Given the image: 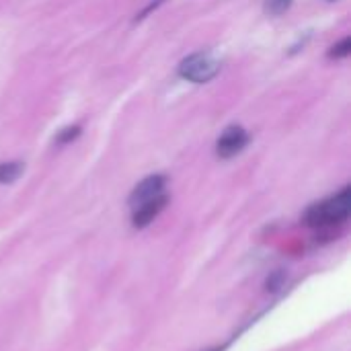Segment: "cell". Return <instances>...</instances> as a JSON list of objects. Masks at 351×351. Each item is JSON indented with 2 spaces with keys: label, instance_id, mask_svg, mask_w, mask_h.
I'll list each match as a JSON object with an SVG mask.
<instances>
[{
  "label": "cell",
  "instance_id": "cell-5",
  "mask_svg": "<svg viewBox=\"0 0 351 351\" xmlns=\"http://www.w3.org/2000/svg\"><path fill=\"white\" fill-rule=\"evenodd\" d=\"M167 202H169V199H167V195L162 193V195H158V197H154V199H148V202L136 206V208H134V214H132V224H134V228H144V226H148V224L165 210Z\"/></svg>",
  "mask_w": 351,
  "mask_h": 351
},
{
  "label": "cell",
  "instance_id": "cell-10",
  "mask_svg": "<svg viewBox=\"0 0 351 351\" xmlns=\"http://www.w3.org/2000/svg\"><path fill=\"white\" fill-rule=\"evenodd\" d=\"M284 282V271H276L269 280H267V290H278Z\"/></svg>",
  "mask_w": 351,
  "mask_h": 351
},
{
  "label": "cell",
  "instance_id": "cell-9",
  "mask_svg": "<svg viewBox=\"0 0 351 351\" xmlns=\"http://www.w3.org/2000/svg\"><path fill=\"white\" fill-rule=\"evenodd\" d=\"M78 134H80V128H78V125H74V128H66V130L58 136V142H62V144H64V142H70V140H74Z\"/></svg>",
  "mask_w": 351,
  "mask_h": 351
},
{
  "label": "cell",
  "instance_id": "cell-3",
  "mask_svg": "<svg viewBox=\"0 0 351 351\" xmlns=\"http://www.w3.org/2000/svg\"><path fill=\"white\" fill-rule=\"evenodd\" d=\"M249 144V134L241 128V125H232L228 128L216 142V154L220 158H232L239 152H243V148Z\"/></svg>",
  "mask_w": 351,
  "mask_h": 351
},
{
  "label": "cell",
  "instance_id": "cell-8",
  "mask_svg": "<svg viewBox=\"0 0 351 351\" xmlns=\"http://www.w3.org/2000/svg\"><path fill=\"white\" fill-rule=\"evenodd\" d=\"M350 49H351V39L350 37H346L343 41H339L337 45H333V47H331L329 56H331V58H346V56H350Z\"/></svg>",
  "mask_w": 351,
  "mask_h": 351
},
{
  "label": "cell",
  "instance_id": "cell-6",
  "mask_svg": "<svg viewBox=\"0 0 351 351\" xmlns=\"http://www.w3.org/2000/svg\"><path fill=\"white\" fill-rule=\"evenodd\" d=\"M23 162H0V183H12L21 177Z\"/></svg>",
  "mask_w": 351,
  "mask_h": 351
},
{
  "label": "cell",
  "instance_id": "cell-1",
  "mask_svg": "<svg viewBox=\"0 0 351 351\" xmlns=\"http://www.w3.org/2000/svg\"><path fill=\"white\" fill-rule=\"evenodd\" d=\"M351 210V189L343 187L337 195L311 206L304 214V224L311 228H325L348 220Z\"/></svg>",
  "mask_w": 351,
  "mask_h": 351
},
{
  "label": "cell",
  "instance_id": "cell-7",
  "mask_svg": "<svg viewBox=\"0 0 351 351\" xmlns=\"http://www.w3.org/2000/svg\"><path fill=\"white\" fill-rule=\"evenodd\" d=\"M292 6V0H265V12L271 14V16H280L284 14L288 8Z\"/></svg>",
  "mask_w": 351,
  "mask_h": 351
},
{
  "label": "cell",
  "instance_id": "cell-4",
  "mask_svg": "<svg viewBox=\"0 0 351 351\" xmlns=\"http://www.w3.org/2000/svg\"><path fill=\"white\" fill-rule=\"evenodd\" d=\"M165 185H167V177L165 175H152V177H146L142 183H138L130 195V206L136 208L148 199H154L158 195L165 193Z\"/></svg>",
  "mask_w": 351,
  "mask_h": 351
},
{
  "label": "cell",
  "instance_id": "cell-2",
  "mask_svg": "<svg viewBox=\"0 0 351 351\" xmlns=\"http://www.w3.org/2000/svg\"><path fill=\"white\" fill-rule=\"evenodd\" d=\"M218 72H220V62L210 51L191 53L179 66L181 78H185L189 82H195V84H202V82L212 80Z\"/></svg>",
  "mask_w": 351,
  "mask_h": 351
}]
</instances>
